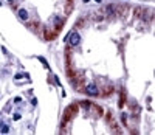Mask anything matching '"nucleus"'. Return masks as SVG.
Returning <instances> with one entry per match:
<instances>
[{
    "instance_id": "1",
    "label": "nucleus",
    "mask_w": 155,
    "mask_h": 135,
    "mask_svg": "<svg viewBox=\"0 0 155 135\" xmlns=\"http://www.w3.org/2000/svg\"><path fill=\"white\" fill-rule=\"evenodd\" d=\"M85 92L89 95H92V96H96L98 95V87H96V84H89L85 87Z\"/></svg>"
},
{
    "instance_id": "2",
    "label": "nucleus",
    "mask_w": 155,
    "mask_h": 135,
    "mask_svg": "<svg viewBox=\"0 0 155 135\" xmlns=\"http://www.w3.org/2000/svg\"><path fill=\"white\" fill-rule=\"evenodd\" d=\"M68 39H70V45H73V47H76V45L81 42V37H79V34H78V33H71Z\"/></svg>"
},
{
    "instance_id": "3",
    "label": "nucleus",
    "mask_w": 155,
    "mask_h": 135,
    "mask_svg": "<svg viewBox=\"0 0 155 135\" xmlns=\"http://www.w3.org/2000/svg\"><path fill=\"white\" fill-rule=\"evenodd\" d=\"M19 16H20V19H23V20L28 19V12H26L23 8H20V9H19Z\"/></svg>"
},
{
    "instance_id": "4",
    "label": "nucleus",
    "mask_w": 155,
    "mask_h": 135,
    "mask_svg": "<svg viewBox=\"0 0 155 135\" xmlns=\"http://www.w3.org/2000/svg\"><path fill=\"white\" fill-rule=\"evenodd\" d=\"M2 134H8V127H6V126H3V127H2Z\"/></svg>"
},
{
    "instance_id": "5",
    "label": "nucleus",
    "mask_w": 155,
    "mask_h": 135,
    "mask_svg": "<svg viewBox=\"0 0 155 135\" xmlns=\"http://www.w3.org/2000/svg\"><path fill=\"white\" fill-rule=\"evenodd\" d=\"M96 2H101V0H96Z\"/></svg>"
},
{
    "instance_id": "6",
    "label": "nucleus",
    "mask_w": 155,
    "mask_h": 135,
    "mask_svg": "<svg viewBox=\"0 0 155 135\" xmlns=\"http://www.w3.org/2000/svg\"><path fill=\"white\" fill-rule=\"evenodd\" d=\"M9 2H12V0H9Z\"/></svg>"
}]
</instances>
